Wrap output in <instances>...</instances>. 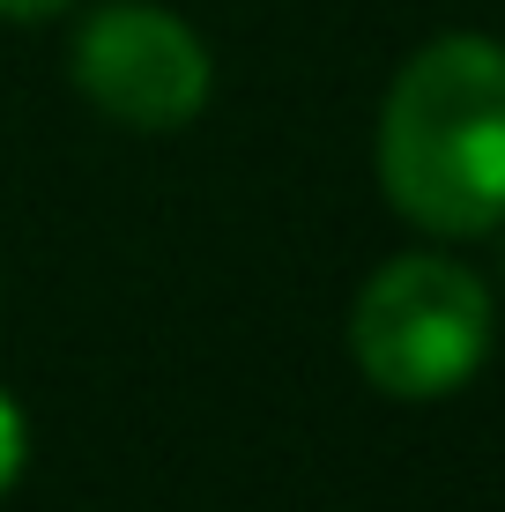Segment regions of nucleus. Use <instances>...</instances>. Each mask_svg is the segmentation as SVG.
I'll list each match as a JSON object with an SVG mask.
<instances>
[{
  "mask_svg": "<svg viewBox=\"0 0 505 512\" xmlns=\"http://www.w3.org/2000/svg\"><path fill=\"white\" fill-rule=\"evenodd\" d=\"M379 186L416 231H505V45L439 38L394 75L379 112Z\"/></svg>",
  "mask_w": 505,
  "mask_h": 512,
  "instance_id": "f257e3e1",
  "label": "nucleus"
},
{
  "mask_svg": "<svg viewBox=\"0 0 505 512\" xmlns=\"http://www.w3.org/2000/svg\"><path fill=\"white\" fill-rule=\"evenodd\" d=\"M491 334H498L491 290L461 260H439V253L387 260L350 312V349L364 379L402 401H431V394L468 386L491 357Z\"/></svg>",
  "mask_w": 505,
  "mask_h": 512,
  "instance_id": "f03ea898",
  "label": "nucleus"
},
{
  "mask_svg": "<svg viewBox=\"0 0 505 512\" xmlns=\"http://www.w3.org/2000/svg\"><path fill=\"white\" fill-rule=\"evenodd\" d=\"M75 82L119 127L171 134L201 119L216 67H208L201 38L179 15L149 8V0H119V8H97L75 30Z\"/></svg>",
  "mask_w": 505,
  "mask_h": 512,
  "instance_id": "7ed1b4c3",
  "label": "nucleus"
},
{
  "mask_svg": "<svg viewBox=\"0 0 505 512\" xmlns=\"http://www.w3.org/2000/svg\"><path fill=\"white\" fill-rule=\"evenodd\" d=\"M15 468H23V416H15V401L0 394V490L15 483Z\"/></svg>",
  "mask_w": 505,
  "mask_h": 512,
  "instance_id": "20e7f679",
  "label": "nucleus"
},
{
  "mask_svg": "<svg viewBox=\"0 0 505 512\" xmlns=\"http://www.w3.org/2000/svg\"><path fill=\"white\" fill-rule=\"evenodd\" d=\"M67 0H0V15L8 23H45V15H60Z\"/></svg>",
  "mask_w": 505,
  "mask_h": 512,
  "instance_id": "39448f33",
  "label": "nucleus"
}]
</instances>
